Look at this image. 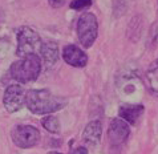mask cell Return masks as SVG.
Masks as SVG:
<instances>
[{
    "mask_svg": "<svg viewBox=\"0 0 158 154\" xmlns=\"http://www.w3.org/2000/svg\"><path fill=\"white\" fill-rule=\"evenodd\" d=\"M24 105L33 114H51L63 109L67 98L55 96L48 89H31L25 93Z\"/></svg>",
    "mask_w": 158,
    "mask_h": 154,
    "instance_id": "cell-1",
    "label": "cell"
},
{
    "mask_svg": "<svg viewBox=\"0 0 158 154\" xmlns=\"http://www.w3.org/2000/svg\"><path fill=\"white\" fill-rule=\"evenodd\" d=\"M41 70V60L39 55H27L15 61L10 68L14 80L19 82H33L37 80Z\"/></svg>",
    "mask_w": 158,
    "mask_h": 154,
    "instance_id": "cell-2",
    "label": "cell"
},
{
    "mask_svg": "<svg viewBox=\"0 0 158 154\" xmlns=\"http://www.w3.org/2000/svg\"><path fill=\"white\" fill-rule=\"evenodd\" d=\"M16 39H17V48H16L17 57H24L27 55H37L36 52L40 51L43 44L39 33L31 27H21L17 29Z\"/></svg>",
    "mask_w": 158,
    "mask_h": 154,
    "instance_id": "cell-3",
    "label": "cell"
},
{
    "mask_svg": "<svg viewBox=\"0 0 158 154\" xmlns=\"http://www.w3.org/2000/svg\"><path fill=\"white\" fill-rule=\"evenodd\" d=\"M98 35V23L96 15L86 12L77 20V37L84 48H90Z\"/></svg>",
    "mask_w": 158,
    "mask_h": 154,
    "instance_id": "cell-4",
    "label": "cell"
},
{
    "mask_svg": "<svg viewBox=\"0 0 158 154\" xmlns=\"http://www.w3.org/2000/svg\"><path fill=\"white\" fill-rule=\"evenodd\" d=\"M11 137L16 146L27 149L37 145L40 141V131L37 130V127L31 125H17L12 129Z\"/></svg>",
    "mask_w": 158,
    "mask_h": 154,
    "instance_id": "cell-5",
    "label": "cell"
},
{
    "mask_svg": "<svg viewBox=\"0 0 158 154\" xmlns=\"http://www.w3.org/2000/svg\"><path fill=\"white\" fill-rule=\"evenodd\" d=\"M24 100H25V90L23 89V86L14 84L6 89V93H4L3 97V104L7 112L15 113L23 108Z\"/></svg>",
    "mask_w": 158,
    "mask_h": 154,
    "instance_id": "cell-6",
    "label": "cell"
},
{
    "mask_svg": "<svg viewBox=\"0 0 158 154\" xmlns=\"http://www.w3.org/2000/svg\"><path fill=\"white\" fill-rule=\"evenodd\" d=\"M129 133L130 129L128 122H125L121 118H114V120H112L108 129L109 142H110L112 146H121L128 139Z\"/></svg>",
    "mask_w": 158,
    "mask_h": 154,
    "instance_id": "cell-7",
    "label": "cell"
},
{
    "mask_svg": "<svg viewBox=\"0 0 158 154\" xmlns=\"http://www.w3.org/2000/svg\"><path fill=\"white\" fill-rule=\"evenodd\" d=\"M63 59L67 64L74 68H84L88 64V56L82 49L74 44L65 45L63 49Z\"/></svg>",
    "mask_w": 158,
    "mask_h": 154,
    "instance_id": "cell-8",
    "label": "cell"
},
{
    "mask_svg": "<svg viewBox=\"0 0 158 154\" xmlns=\"http://www.w3.org/2000/svg\"><path fill=\"white\" fill-rule=\"evenodd\" d=\"M145 109L139 104H122L118 108V114H120L121 120L131 125H135L138 120L142 117Z\"/></svg>",
    "mask_w": 158,
    "mask_h": 154,
    "instance_id": "cell-9",
    "label": "cell"
},
{
    "mask_svg": "<svg viewBox=\"0 0 158 154\" xmlns=\"http://www.w3.org/2000/svg\"><path fill=\"white\" fill-rule=\"evenodd\" d=\"M41 56H43V61L45 64L47 68H51L57 63L59 60V45L57 43L53 40H47L45 43L41 44L40 48Z\"/></svg>",
    "mask_w": 158,
    "mask_h": 154,
    "instance_id": "cell-10",
    "label": "cell"
},
{
    "mask_svg": "<svg viewBox=\"0 0 158 154\" xmlns=\"http://www.w3.org/2000/svg\"><path fill=\"white\" fill-rule=\"evenodd\" d=\"M101 133H102L101 122L100 121H90L89 124L85 126L84 133H82V138H84L85 144L90 145V146H96L101 139Z\"/></svg>",
    "mask_w": 158,
    "mask_h": 154,
    "instance_id": "cell-11",
    "label": "cell"
},
{
    "mask_svg": "<svg viewBox=\"0 0 158 154\" xmlns=\"http://www.w3.org/2000/svg\"><path fill=\"white\" fill-rule=\"evenodd\" d=\"M145 82L153 94H158V59L149 65L145 73Z\"/></svg>",
    "mask_w": 158,
    "mask_h": 154,
    "instance_id": "cell-12",
    "label": "cell"
},
{
    "mask_svg": "<svg viewBox=\"0 0 158 154\" xmlns=\"http://www.w3.org/2000/svg\"><path fill=\"white\" fill-rule=\"evenodd\" d=\"M41 125L44 126V129L48 130L49 133H53V134H57L60 131V121L57 120V117L55 116H45L41 120Z\"/></svg>",
    "mask_w": 158,
    "mask_h": 154,
    "instance_id": "cell-13",
    "label": "cell"
},
{
    "mask_svg": "<svg viewBox=\"0 0 158 154\" xmlns=\"http://www.w3.org/2000/svg\"><path fill=\"white\" fill-rule=\"evenodd\" d=\"M90 6H92V0H73L69 7L74 11H80V10H85V8Z\"/></svg>",
    "mask_w": 158,
    "mask_h": 154,
    "instance_id": "cell-14",
    "label": "cell"
},
{
    "mask_svg": "<svg viewBox=\"0 0 158 154\" xmlns=\"http://www.w3.org/2000/svg\"><path fill=\"white\" fill-rule=\"evenodd\" d=\"M48 2L51 3V6H52V7H55V8H60V7H63L64 4L68 2V0H48Z\"/></svg>",
    "mask_w": 158,
    "mask_h": 154,
    "instance_id": "cell-15",
    "label": "cell"
},
{
    "mask_svg": "<svg viewBox=\"0 0 158 154\" xmlns=\"http://www.w3.org/2000/svg\"><path fill=\"white\" fill-rule=\"evenodd\" d=\"M72 154H88V150L85 148H77L72 152Z\"/></svg>",
    "mask_w": 158,
    "mask_h": 154,
    "instance_id": "cell-16",
    "label": "cell"
},
{
    "mask_svg": "<svg viewBox=\"0 0 158 154\" xmlns=\"http://www.w3.org/2000/svg\"><path fill=\"white\" fill-rule=\"evenodd\" d=\"M49 154H61V153H59V152H51Z\"/></svg>",
    "mask_w": 158,
    "mask_h": 154,
    "instance_id": "cell-17",
    "label": "cell"
}]
</instances>
